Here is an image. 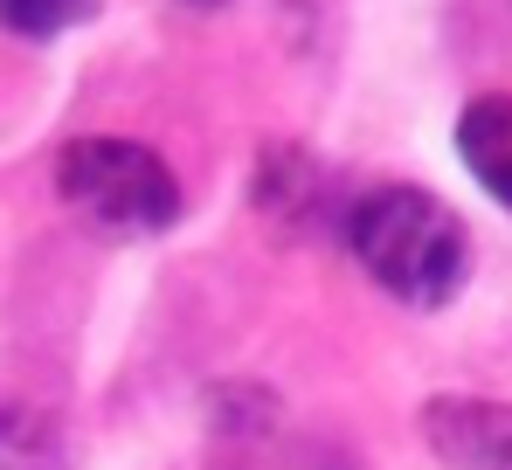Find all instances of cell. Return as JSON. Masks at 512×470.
<instances>
[{
	"label": "cell",
	"mask_w": 512,
	"mask_h": 470,
	"mask_svg": "<svg viewBox=\"0 0 512 470\" xmlns=\"http://www.w3.org/2000/svg\"><path fill=\"white\" fill-rule=\"evenodd\" d=\"M340 229L353 263L409 312H443L471 284V229L429 187H409V180L367 187L346 201Z\"/></svg>",
	"instance_id": "cell-1"
},
{
	"label": "cell",
	"mask_w": 512,
	"mask_h": 470,
	"mask_svg": "<svg viewBox=\"0 0 512 470\" xmlns=\"http://www.w3.org/2000/svg\"><path fill=\"white\" fill-rule=\"evenodd\" d=\"M56 194L97 235H118V242L167 235L180 222V180H173V166L153 146L111 139V132H90V139H70L63 146V159H56Z\"/></svg>",
	"instance_id": "cell-2"
},
{
	"label": "cell",
	"mask_w": 512,
	"mask_h": 470,
	"mask_svg": "<svg viewBox=\"0 0 512 470\" xmlns=\"http://www.w3.org/2000/svg\"><path fill=\"white\" fill-rule=\"evenodd\" d=\"M423 436L443 470H512V401L436 394L423 408Z\"/></svg>",
	"instance_id": "cell-3"
},
{
	"label": "cell",
	"mask_w": 512,
	"mask_h": 470,
	"mask_svg": "<svg viewBox=\"0 0 512 470\" xmlns=\"http://www.w3.org/2000/svg\"><path fill=\"white\" fill-rule=\"evenodd\" d=\"M457 159L512 215V90H492V97L464 104V118H457Z\"/></svg>",
	"instance_id": "cell-4"
},
{
	"label": "cell",
	"mask_w": 512,
	"mask_h": 470,
	"mask_svg": "<svg viewBox=\"0 0 512 470\" xmlns=\"http://www.w3.org/2000/svg\"><path fill=\"white\" fill-rule=\"evenodd\" d=\"M97 14V0H0V28L28 35V42H49V35H70Z\"/></svg>",
	"instance_id": "cell-5"
},
{
	"label": "cell",
	"mask_w": 512,
	"mask_h": 470,
	"mask_svg": "<svg viewBox=\"0 0 512 470\" xmlns=\"http://www.w3.org/2000/svg\"><path fill=\"white\" fill-rule=\"evenodd\" d=\"M187 7H222V0H187Z\"/></svg>",
	"instance_id": "cell-6"
}]
</instances>
